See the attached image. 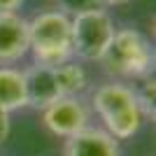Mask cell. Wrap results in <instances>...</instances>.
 I'll use <instances>...</instances> for the list:
<instances>
[{"label":"cell","instance_id":"cell-9","mask_svg":"<svg viewBox=\"0 0 156 156\" xmlns=\"http://www.w3.org/2000/svg\"><path fill=\"white\" fill-rule=\"evenodd\" d=\"M0 107L9 114L26 107V77L21 68L0 65Z\"/></svg>","mask_w":156,"mask_h":156},{"label":"cell","instance_id":"cell-8","mask_svg":"<svg viewBox=\"0 0 156 156\" xmlns=\"http://www.w3.org/2000/svg\"><path fill=\"white\" fill-rule=\"evenodd\" d=\"M23 77H26V107L42 112L54 100L65 98L61 93L58 79H56V68L33 63L28 68H23Z\"/></svg>","mask_w":156,"mask_h":156},{"label":"cell","instance_id":"cell-3","mask_svg":"<svg viewBox=\"0 0 156 156\" xmlns=\"http://www.w3.org/2000/svg\"><path fill=\"white\" fill-rule=\"evenodd\" d=\"M154 47L137 28H117L105 56L100 58L105 72L119 82H137L154 72Z\"/></svg>","mask_w":156,"mask_h":156},{"label":"cell","instance_id":"cell-13","mask_svg":"<svg viewBox=\"0 0 156 156\" xmlns=\"http://www.w3.org/2000/svg\"><path fill=\"white\" fill-rule=\"evenodd\" d=\"M26 0H0V12H19Z\"/></svg>","mask_w":156,"mask_h":156},{"label":"cell","instance_id":"cell-11","mask_svg":"<svg viewBox=\"0 0 156 156\" xmlns=\"http://www.w3.org/2000/svg\"><path fill=\"white\" fill-rule=\"evenodd\" d=\"M100 7L107 9V2L105 0H58V9H63L68 14L86 12V9H100Z\"/></svg>","mask_w":156,"mask_h":156},{"label":"cell","instance_id":"cell-5","mask_svg":"<svg viewBox=\"0 0 156 156\" xmlns=\"http://www.w3.org/2000/svg\"><path fill=\"white\" fill-rule=\"evenodd\" d=\"M40 119H42V126L54 137L68 140L93 124V112L86 96H65L47 105L40 112Z\"/></svg>","mask_w":156,"mask_h":156},{"label":"cell","instance_id":"cell-14","mask_svg":"<svg viewBox=\"0 0 156 156\" xmlns=\"http://www.w3.org/2000/svg\"><path fill=\"white\" fill-rule=\"evenodd\" d=\"M107 2V7H117V5H124V2H128V0H105Z\"/></svg>","mask_w":156,"mask_h":156},{"label":"cell","instance_id":"cell-2","mask_svg":"<svg viewBox=\"0 0 156 156\" xmlns=\"http://www.w3.org/2000/svg\"><path fill=\"white\" fill-rule=\"evenodd\" d=\"M28 40L35 65L56 68L75 58L72 54V28L70 14L63 9H44L28 19Z\"/></svg>","mask_w":156,"mask_h":156},{"label":"cell","instance_id":"cell-10","mask_svg":"<svg viewBox=\"0 0 156 156\" xmlns=\"http://www.w3.org/2000/svg\"><path fill=\"white\" fill-rule=\"evenodd\" d=\"M56 79H58L63 96H86L91 91V77L82 61L72 58L63 65H56Z\"/></svg>","mask_w":156,"mask_h":156},{"label":"cell","instance_id":"cell-7","mask_svg":"<svg viewBox=\"0 0 156 156\" xmlns=\"http://www.w3.org/2000/svg\"><path fill=\"white\" fill-rule=\"evenodd\" d=\"M61 156H121V142L105 128L91 124L65 140Z\"/></svg>","mask_w":156,"mask_h":156},{"label":"cell","instance_id":"cell-1","mask_svg":"<svg viewBox=\"0 0 156 156\" xmlns=\"http://www.w3.org/2000/svg\"><path fill=\"white\" fill-rule=\"evenodd\" d=\"M89 105L93 117H98L100 128H105L114 140H133L147 124L135 86L128 82L110 79L89 91Z\"/></svg>","mask_w":156,"mask_h":156},{"label":"cell","instance_id":"cell-12","mask_svg":"<svg viewBox=\"0 0 156 156\" xmlns=\"http://www.w3.org/2000/svg\"><path fill=\"white\" fill-rule=\"evenodd\" d=\"M9 133H12V114L0 107V147L7 142Z\"/></svg>","mask_w":156,"mask_h":156},{"label":"cell","instance_id":"cell-6","mask_svg":"<svg viewBox=\"0 0 156 156\" xmlns=\"http://www.w3.org/2000/svg\"><path fill=\"white\" fill-rule=\"evenodd\" d=\"M28 49V19L19 12H0V65L21 63Z\"/></svg>","mask_w":156,"mask_h":156},{"label":"cell","instance_id":"cell-4","mask_svg":"<svg viewBox=\"0 0 156 156\" xmlns=\"http://www.w3.org/2000/svg\"><path fill=\"white\" fill-rule=\"evenodd\" d=\"M70 28H72V54L82 63H100L105 56L112 37H114V19L112 14L100 9H86V12L70 14Z\"/></svg>","mask_w":156,"mask_h":156}]
</instances>
